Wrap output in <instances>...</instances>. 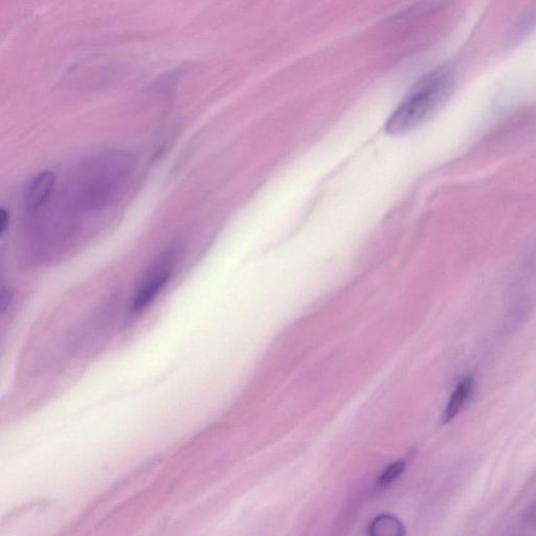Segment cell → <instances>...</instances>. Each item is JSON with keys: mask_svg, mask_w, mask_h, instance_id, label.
I'll use <instances>...</instances> for the list:
<instances>
[{"mask_svg": "<svg viewBox=\"0 0 536 536\" xmlns=\"http://www.w3.org/2000/svg\"><path fill=\"white\" fill-rule=\"evenodd\" d=\"M450 91L449 74L444 70H436L429 74L394 111L387 123V132H408L421 125L443 105Z\"/></svg>", "mask_w": 536, "mask_h": 536, "instance_id": "cell-1", "label": "cell"}, {"mask_svg": "<svg viewBox=\"0 0 536 536\" xmlns=\"http://www.w3.org/2000/svg\"><path fill=\"white\" fill-rule=\"evenodd\" d=\"M180 255L181 249L179 245L170 246L146 270L132 299L131 309L133 315H138L148 308L166 287L174 274Z\"/></svg>", "mask_w": 536, "mask_h": 536, "instance_id": "cell-2", "label": "cell"}, {"mask_svg": "<svg viewBox=\"0 0 536 536\" xmlns=\"http://www.w3.org/2000/svg\"><path fill=\"white\" fill-rule=\"evenodd\" d=\"M54 180L55 175L51 171L35 176L25 193V204L28 210H36L44 204L54 186Z\"/></svg>", "mask_w": 536, "mask_h": 536, "instance_id": "cell-3", "label": "cell"}, {"mask_svg": "<svg viewBox=\"0 0 536 536\" xmlns=\"http://www.w3.org/2000/svg\"><path fill=\"white\" fill-rule=\"evenodd\" d=\"M474 386L475 379L473 375L465 376L459 382L444 412L443 420H441L444 424L450 423L460 413L464 404L468 403L471 393L474 391Z\"/></svg>", "mask_w": 536, "mask_h": 536, "instance_id": "cell-4", "label": "cell"}, {"mask_svg": "<svg viewBox=\"0 0 536 536\" xmlns=\"http://www.w3.org/2000/svg\"><path fill=\"white\" fill-rule=\"evenodd\" d=\"M363 504V492L353 493L335 523L333 536H345L355 523Z\"/></svg>", "mask_w": 536, "mask_h": 536, "instance_id": "cell-5", "label": "cell"}, {"mask_svg": "<svg viewBox=\"0 0 536 536\" xmlns=\"http://www.w3.org/2000/svg\"><path fill=\"white\" fill-rule=\"evenodd\" d=\"M369 536H405V529L396 517L384 515L371 523Z\"/></svg>", "mask_w": 536, "mask_h": 536, "instance_id": "cell-6", "label": "cell"}, {"mask_svg": "<svg viewBox=\"0 0 536 536\" xmlns=\"http://www.w3.org/2000/svg\"><path fill=\"white\" fill-rule=\"evenodd\" d=\"M405 470V462L396 461L388 465L384 473L381 474L376 482V491H384L387 487L393 484Z\"/></svg>", "mask_w": 536, "mask_h": 536, "instance_id": "cell-7", "label": "cell"}, {"mask_svg": "<svg viewBox=\"0 0 536 536\" xmlns=\"http://www.w3.org/2000/svg\"><path fill=\"white\" fill-rule=\"evenodd\" d=\"M9 221L10 213L7 210L3 208L2 212H0V233H2V235L5 232V229H7Z\"/></svg>", "mask_w": 536, "mask_h": 536, "instance_id": "cell-8", "label": "cell"}]
</instances>
